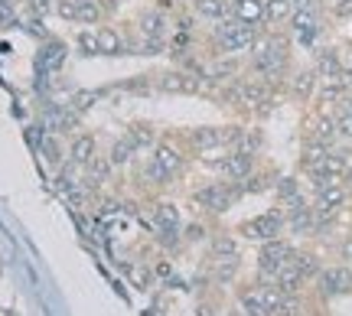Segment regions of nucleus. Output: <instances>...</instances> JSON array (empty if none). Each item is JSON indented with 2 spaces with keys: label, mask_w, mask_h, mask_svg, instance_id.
Masks as SVG:
<instances>
[{
  "label": "nucleus",
  "mask_w": 352,
  "mask_h": 316,
  "mask_svg": "<svg viewBox=\"0 0 352 316\" xmlns=\"http://www.w3.org/2000/svg\"><path fill=\"white\" fill-rule=\"evenodd\" d=\"M290 63V43L287 36H277V33H267V36H258L252 49V72L264 82H274L277 76L287 72Z\"/></svg>",
  "instance_id": "nucleus-1"
},
{
  "label": "nucleus",
  "mask_w": 352,
  "mask_h": 316,
  "mask_svg": "<svg viewBox=\"0 0 352 316\" xmlns=\"http://www.w3.org/2000/svg\"><path fill=\"white\" fill-rule=\"evenodd\" d=\"M183 170H186V153L170 140H157V147L151 150V160L144 166V177L151 179L153 186H170Z\"/></svg>",
  "instance_id": "nucleus-2"
},
{
  "label": "nucleus",
  "mask_w": 352,
  "mask_h": 316,
  "mask_svg": "<svg viewBox=\"0 0 352 316\" xmlns=\"http://www.w3.org/2000/svg\"><path fill=\"white\" fill-rule=\"evenodd\" d=\"M258 36H261V26L239 23V20H232V16H226L222 23H215V30H212V43H215V49L222 52V56L252 52L254 43H258Z\"/></svg>",
  "instance_id": "nucleus-3"
},
{
  "label": "nucleus",
  "mask_w": 352,
  "mask_h": 316,
  "mask_svg": "<svg viewBox=\"0 0 352 316\" xmlns=\"http://www.w3.org/2000/svg\"><path fill=\"white\" fill-rule=\"evenodd\" d=\"M245 190H241V183H232V179H219V183H206L199 190L192 192V205L199 209V212H209V215H222L228 212L232 205L239 203Z\"/></svg>",
  "instance_id": "nucleus-4"
},
{
  "label": "nucleus",
  "mask_w": 352,
  "mask_h": 316,
  "mask_svg": "<svg viewBox=\"0 0 352 316\" xmlns=\"http://www.w3.org/2000/svg\"><path fill=\"white\" fill-rule=\"evenodd\" d=\"M151 225H153V232H157V241H160L164 248H176V245L183 241V215H179V205L170 203V199L153 203Z\"/></svg>",
  "instance_id": "nucleus-5"
},
{
  "label": "nucleus",
  "mask_w": 352,
  "mask_h": 316,
  "mask_svg": "<svg viewBox=\"0 0 352 316\" xmlns=\"http://www.w3.org/2000/svg\"><path fill=\"white\" fill-rule=\"evenodd\" d=\"M239 232L252 241L280 238V235L287 232V215H284V209H267V212L254 215V218H248V222H241Z\"/></svg>",
  "instance_id": "nucleus-6"
},
{
  "label": "nucleus",
  "mask_w": 352,
  "mask_h": 316,
  "mask_svg": "<svg viewBox=\"0 0 352 316\" xmlns=\"http://www.w3.org/2000/svg\"><path fill=\"white\" fill-rule=\"evenodd\" d=\"M294 254H297V248H294L284 235H280V238H271V241H261V251H258V274L274 280V274L287 264Z\"/></svg>",
  "instance_id": "nucleus-7"
},
{
  "label": "nucleus",
  "mask_w": 352,
  "mask_h": 316,
  "mask_svg": "<svg viewBox=\"0 0 352 316\" xmlns=\"http://www.w3.org/2000/svg\"><path fill=\"white\" fill-rule=\"evenodd\" d=\"M153 89L164 91V95H199L202 76H192L186 69H166V72H157Z\"/></svg>",
  "instance_id": "nucleus-8"
},
{
  "label": "nucleus",
  "mask_w": 352,
  "mask_h": 316,
  "mask_svg": "<svg viewBox=\"0 0 352 316\" xmlns=\"http://www.w3.org/2000/svg\"><path fill=\"white\" fill-rule=\"evenodd\" d=\"M316 287L323 297H342V293H352V267L349 264H329L316 274Z\"/></svg>",
  "instance_id": "nucleus-9"
},
{
  "label": "nucleus",
  "mask_w": 352,
  "mask_h": 316,
  "mask_svg": "<svg viewBox=\"0 0 352 316\" xmlns=\"http://www.w3.org/2000/svg\"><path fill=\"white\" fill-rule=\"evenodd\" d=\"M219 173L232 183H241V179H248L254 173V153L248 150H228L222 160H219Z\"/></svg>",
  "instance_id": "nucleus-10"
},
{
  "label": "nucleus",
  "mask_w": 352,
  "mask_h": 316,
  "mask_svg": "<svg viewBox=\"0 0 352 316\" xmlns=\"http://www.w3.org/2000/svg\"><path fill=\"white\" fill-rule=\"evenodd\" d=\"M349 203V190H346V183H329L323 190H316V199H314V209L316 215H336L342 205Z\"/></svg>",
  "instance_id": "nucleus-11"
},
{
  "label": "nucleus",
  "mask_w": 352,
  "mask_h": 316,
  "mask_svg": "<svg viewBox=\"0 0 352 316\" xmlns=\"http://www.w3.org/2000/svg\"><path fill=\"white\" fill-rule=\"evenodd\" d=\"M95 39H98V56H124V52H131V43L118 26H95Z\"/></svg>",
  "instance_id": "nucleus-12"
},
{
  "label": "nucleus",
  "mask_w": 352,
  "mask_h": 316,
  "mask_svg": "<svg viewBox=\"0 0 352 316\" xmlns=\"http://www.w3.org/2000/svg\"><path fill=\"white\" fill-rule=\"evenodd\" d=\"M138 33L140 36H147V39H166V13L160 10V7H147V10H140L138 13Z\"/></svg>",
  "instance_id": "nucleus-13"
},
{
  "label": "nucleus",
  "mask_w": 352,
  "mask_h": 316,
  "mask_svg": "<svg viewBox=\"0 0 352 316\" xmlns=\"http://www.w3.org/2000/svg\"><path fill=\"white\" fill-rule=\"evenodd\" d=\"M98 157V140L91 134H72V144H69V163L85 170L91 160Z\"/></svg>",
  "instance_id": "nucleus-14"
},
{
  "label": "nucleus",
  "mask_w": 352,
  "mask_h": 316,
  "mask_svg": "<svg viewBox=\"0 0 352 316\" xmlns=\"http://www.w3.org/2000/svg\"><path fill=\"white\" fill-rule=\"evenodd\" d=\"M316 89H320V72L314 69H300V72H294L290 76V95L297 98V102H310L316 95Z\"/></svg>",
  "instance_id": "nucleus-15"
},
{
  "label": "nucleus",
  "mask_w": 352,
  "mask_h": 316,
  "mask_svg": "<svg viewBox=\"0 0 352 316\" xmlns=\"http://www.w3.org/2000/svg\"><path fill=\"white\" fill-rule=\"evenodd\" d=\"M228 16L248 26H261L264 23V0H232L228 3Z\"/></svg>",
  "instance_id": "nucleus-16"
},
{
  "label": "nucleus",
  "mask_w": 352,
  "mask_h": 316,
  "mask_svg": "<svg viewBox=\"0 0 352 316\" xmlns=\"http://www.w3.org/2000/svg\"><path fill=\"white\" fill-rule=\"evenodd\" d=\"M65 56H69V49H65V43H56V39H50L43 49H39V72H46V76H56L59 69L65 65Z\"/></svg>",
  "instance_id": "nucleus-17"
},
{
  "label": "nucleus",
  "mask_w": 352,
  "mask_h": 316,
  "mask_svg": "<svg viewBox=\"0 0 352 316\" xmlns=\"http://www.w3.org/2000/svg\"><path fill=\"white\" fill-rule=\"evenodd\" d=\"M124 134L134 140V147H138V150H153V147H157V140H160L157 124H151V121H131Z\"/></svg>",
  "instance_id": "nucleus-18"
},
{
  "label": "nucleus",
  "mask_w": 352,
  "mask_h": 316,
  "mask_svg": "<svg viewBox=\"0 0 352 316\" xmlns=\"http://www.w3.org/2000/svg\"><path fill=\"white\" fill-rule=\"evenodd\" d=\"M307 137L320 140V144H327V147H333V144L340 140L336 117H333V114H320V117H314V121H310V134H307Z\"/></svg>",
  "instance_id": "nucleus-19"
},
{
  "label": "nucleus",
  "mask_w": 352,
  "mask_h": 316,
  "mask_svg": "<svg viewBox=\"0 0 352 316\" xmlns=\"http://www.w3.org/2000/svg\"><path fill=\"white\" fill-rule=\"evenodd\" d=\"M85 170H88V173H85V186H88V190H101V186L111 179L114 163L108 160V157H95V160H91Z\"/></svg>",
  "instance_id": "nucleus-20"
},
{
  "label": "nucleus",
  "mask_w": 352,
  "mask_h": 316,
  "mask_svg": "<svg viewBox=\"0 0 352 316\" xmlns=\"http://www.w3.org/2000/svg\"><path fill=\"white\" fill-rule=\"evenodd\" d=\"M192 13L206 23H222L228 16V0H192Z\"/></svg>",
  "instance_id": "nucleus-21"
},
{
  "label": "nucleus",
  "mask_w": 352,
  "mask_h": 316,
  "mask_svg": "<svg viewBox=\"0 0 352 316\" xmlns=\"http://www.w3.org/2000/svg\"><path fill=\"white\" fill-rule=\"evenodd\" d=\"M316 72H320V78H342V76H346L340 52L329 49V46L316 52Z\"/></svg>",
  "instance_id": "nucleus-22"
},
{
  "label": "nucleus",
  "mask_w": 352,
  "mask_h": 316,
  "mask_svg": "<svg viewBox=\"0 0 352 316\" xmlns=\"http://www.w3.org/2000/svg\"><path fill=\"white\" fill-rule=\"evenodd\" d=\"M303 280H307V278H303V271L297 267V261H294V258H290L287 264H284V267H280V271L274 274V284H277V287H280L284 293H297V291L303 287Z\"/></svg>",
  "instance_id": "nucleus-23"
},
{
  "label": "nucleus",
  "mask_w": 352,
  "mask_h": 316,
  "mask_svg": "<svg viewBox=\"0 0 352 316\" xmlns=\"http://www.w3.org/2000/svg\"><path fill=\"white\" fill-rule=\"evenodd\" d=\"M138 153H140V150L134 147V140L124 134V137H118V140L111 144V150H108V160H111L114 170H118V166H131V163H134V160H138Z\"/></svg>",
  "instance_id": "nucleus-24"
},
{
  "label": "nucleus",
  "mask_w": 352,
  "mask_h": 316,
  "mask_svg": "<svg viewBox=\"0 0 352 316\" xmlns=\"http://www.w3.org/2000/svg\"><path fill=\"white\" fill-rule=\"evenodd\" d=\"M333 150V147H327V144H320V140H303V153H300V166L310 173V170H316V166L323 163V157Z\"/></svg>",
  "instance_id": "nucleus-25"
},
{
  "label": "nucleus",
  "mask_w": 352,
  "mask_h": 316,
  "mask_svg": "<svg viewBox=\"0 0 352 316\" xmlns=\"http://www.w3.org/2000/svg\"><path fill=\"white\" fill-rule=\"evenodd\" d=\"M209 258H212V261H228V258H241L239 241L232 238V235H215V238H212V248H209Z\"/></svg>",
  "instance_id": "nucleus-26"
},
{
  "label": "nucleus",
  "mask_w": 352,
  "mask_h": 316,
  "mask_svg": "<svg viewBox=\"0 0 352 316\" xmlns=\"http://www.w3.org/2000/svg\"><path fill=\"white\" fill-rule=\"evenodd\" d=\"M39 153H43V157H46V163H52V166H59L65 160V147H63V140L56 137V134H52V131H46V137L39 140Z\"/></svg>",
  "instance_id": "nucleus-27"
},
{
  "label": "nucleus",
  "mask_w": 352,
  "mask_h": 316,
  "mask_svg": "<svg viewBox=\"0 0 352 316\" xmlns=\"http://www.w3.org/2000/svg\"><path fill=\"white\" fill-rule=\"evenodd\" d=\"M290 13H294V3L290 0H264V23H287Z\"/></svg>",
  "instance_id": "nucleus-28"
},
{
  "label": "nucleus",
  "mask_w": 352,
  "mask_h": 316,
  "mask_svg": "<svg viewBox=\"0 0 352 316\" xmlns=\"http://www.w3.org/2000/svg\"><path fill=\"white\" fill-rule=\"evenodd\" d=\"M274 192H277V203H280V205L294 203L297 196H303V192H300V179H294V177H280V179L274 183Z\"/></svg>",
  "instance_id": "nucleus-29"
},
{
  "label": "nucleus",
  "mask_w": 352,
  "mask_h": 316,
  "mask_svg": "<svg viewBox=\"0 0 352 316\" xmlns=\"http://www.w3.org/2000/svg\"><path fill=\"white\" fill-rule=\"evenodd\" d=\"M239 304H241V310H245V316H271L267 310H264L261 297H258V287H252V291H241Z\"/></svg>",
  "instance_id": "nucleus-30"
},
{
  "label": "nucleus",
  "mask_w": 352,
  "mask_h": 316,
  "mask_svg": "<svg viewBox=\"0 0 352 316\" xmlns=\"http://www.w3.org/2000/svg\"><path fill=\"white\" fill-rule=\"evenodd\" d=\"M294 261H297V267L303 271V278L307 280H316V274L323 271V264H320V258H316L314 251H297L294 254Z\"/></svg>",
  "instance_id": "nucleus-31"
},
{
  "label": "nucleus",
  "mask_w": 352,
  "mask_h": 316,
  "mask_svg": "<svg viewBox=\"0 0 352 316\" xmlns=\"http://www.w3.org/2000/svg\"><path fill=\"white\" fill-rule=\"evenodd\" d=\"M336 127H340V140H349L352 144V95L342 98V108L336 114Z\"/></svg>",
  "instance_id": "nucleus-32"
},
{
  "label": "nucleus",
  "mask_w": 352,
  "mask_h": 316,
  "mask_svg": "<svg viewBox=\"0 0 352 316\" xmlns=\"http://www.w3.org/2000/svg\"><path fill=\"white\" fill-rule=\"evenodd\" d=\"M239 267H241V258H228V261H212L215 278L222 280V284H228V280H235V274H239Z\"/></svg>",
  "instance_id": "nucleus-33"
},
{
  "label": "nucleus",
  "mask_w": 352,
  "mask_h": 316,
  "mask_svg": "<svg viewBox=\"0 0 352 316\" xmlns=\"http://www.w3.org/2000/svg\"><path fill=\"white\" fill-rule=\"evenodd\" d=\"M98 98H101V91H95V89H91V91H76V95L69 98V108H72L76 114H85L91 104L98 102Z\"/></svg>",
  "instance_id": "nucleus-34"
},
{
  "label": "nucleus",
  "mask_w": 352,
  "mask_h": 316,
  "mask_svg": "<svg viewBox=\"0 0 352 316\" xmlns=\"http://www.w3.org/2000/svg\"><path fill=\"white\" fill-rule=\"evenodd\" d=\"M271 316H300V300H297V293H284L280 306H277Z\"/></svg>",
  "instance_id": "nucleus-35"
},
{
  "label": "nucleus",
  "mask_w": 352,
  "mask_h": 316,
  "mask_svg": "<svg viewBox=\"0 0 352 316\" xmlns=\"http://www.w3.org/2000/svg\"><path fill=\"white\" fill-rule=\"evenodd\" d=\"M78 52L82 56H98V39H95V30H85V33H78Z\"/></svg>",
  "instance_id": "nucleus-36"
},
{
  "label": "nucleus",
  "mask_w": 352,
  "mask_h": 316,
  "mask_svg": "<svg viewBox=\"0 0 352 316\" xmlns=\"http://www.w3.org/2000/svg\"><path fill=\"white\" fill-rule=\"evenodd\" d=\"M329 7V13L336 16V20H346V16H352V0H323Z\"/></svg>",
  "instance_id": "nucleus-37"
},
{
  "label": "nucleus",
  "mask_w": 352,
  "mask_h": 316,
  "mask_svg": "<svg viewBox=\"0 0 352 316\" xmlns=\"http://www.w3.org/2000/svg\"><path fill=\"white\" fill-rule=\"evenodd\" d=\"M76 10H78V0H56V13L63 16L65 23H76Z\"/></svg>",
  "instance_id": "nucleus-38"
},
{
  "label": "nucleus",
  "mask_w": 352,
  "mask_h": 316,
  "mask_svg": "<svg viewBox=\"0 0 352 316\" xmlns=\"http://www.w3.org/2000/svg\"><path fill=\"white\" fill-rule=\"evenodd\" d=\"M340 261L352 267V235H346V238L340 241Z\"/></svg>",
  "instance_id": "nucleus-39"
},
{
  "label": "nucleus",
  "mask_w": 352,
  "mask_h": 316,
  "mask_svg": "<svg viewBox=\"0 0 352 316\" xmlns=\"http://www.w3.org/2000/svg\"><path fill=\"white\" fill-rule=\"evenodd\" d=\"M30 7L36 13H50L52 7H56V0H30Z\"/></svg>",
  "instance_id": "nucleus-40"
},
{
  "label": "nucleus",
  "mask_w": 352,
  "mask_h": 316,
  "mask_svg": "<svg viewBox=\"0 0 352 316\" xmlns=\"http://www.w3.org/2000/svg\"><path fill=\"white\" fill-rule=\"evenodd\" d=\"M342 183H346V190H349V196H352V163H349V170L342 173Z\"/></svg>",
  "instance_id": "nucleus-41"
},
{
  "label": "nucleus",
  "mask_w": 352,
  "mask_h": 316,
  "mask_svg": "<svg viewBox=\"0 0 352 316\" xmlns=\"http://www.w3.org/2000/svg\"><path fill=\"white\" fill-rule=\"evenodd\" d=\"M114 3H121V0H114Z\"/></svg>",
  "instance_id": "nucleus-42"
},
{
  "label": "nucleus",
  "mask_w": 352,
  "mask_h": 316,
  "mask_svg": "<svg viewBox=\"0 0 352 316\" xmlns=\"http://www.w3.org/2000/svg\"><path fill=\"white\" fill-rule=\"evenodd\" d=\"M228 3H232V0H228Z\"/></svg>",
  "instance_id": "nucleus-43"
}]
</instances>
